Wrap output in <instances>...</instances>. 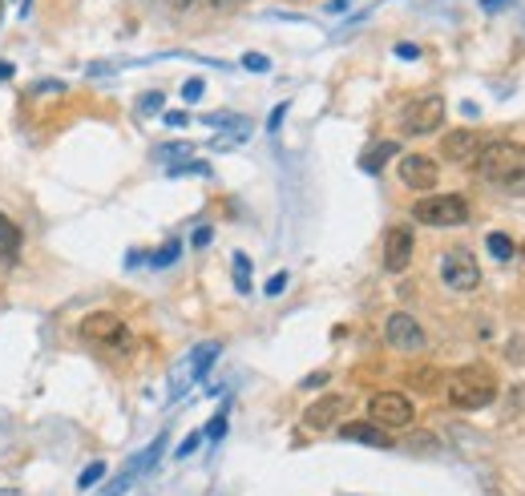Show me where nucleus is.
Masks as SVG:
<instances>
[{
	"instance_id": "1",
	"label": "nucleus",
	"mask_w": 525,
	"mask_h": 496,
	"mask_svg": "<svg viewBox=\"0 0 525 496\" xmlns=\"http://www.w3.org/2000/svg\"><path fill=\"white\" fill-rule=\"evenodd\" d=\"M445 396H449L453 407L477 412V407H489L497 399V376L485 363H464V368H457L445 379Z\"/></svg>"
},
{
	"instance_id": "2",
	"label": "nucleus",
	"mask_w": 525,
	"mask_h": 496,
	"mask_svg": "<svg viewBox=\"0 0 525 496\" xmlns=\"http://www.w3.org/2000/svg\"><path fill=\"white\" fill-rule=\"evenodd\" d=\"M473 170H477V178L489 182V186H513V182H525V145L521 142L481 145V154L473 158Z\"/></svg>"
},
{
	"instance_id": "3",
	"label": "nucleus",
	"mask_w": 525,
	"mask_h": 496,
	"mask_svg": "<svg viewBox=\"0 0 525 496\" xmlns=\"http://www.w3.org/2000/svg\"><path fill=\"white\" fill-rule=\"evenodd\" d=\"M412 219L420 226H464L469 222V198H461V194L420 198V202L412 206Z\"/></svg>"
},
{
	"instance_id": "4",
	"label": "nucleus",
	"mask_w": 525,
	"mask_h": 496,
	"mask_svg": "<svg viewBox=\"0 0 525 496\" xmlns=\"http://www.w3.org/2000/svg\"><path fill=\"white\" fill-rule=\"evenodd\" d=\"M412 416H417V407H412V399L404 391H376L368 399V420L376 428H408Z\"/></svg>"
},
{
	"instance_id": "5",
	"label": "nucleus",
	"mask_w": 525,
	"mask_h": 496,
	"mask_svg": "<svg viewBox=\"0 0 525 496\" xmlns=\"http://www.w3.org/2000/svg\"><path fill=\"white\" fill-rule=\"evenodd\" d=\"M400 126H404V134H412V137H425V134H436V129L445 126V101L436 98H420V101H412V106H404L400 113Z\"/></svg>"
},
{
	"instance_id": "6",
	"label": "nucleus",
	"mask_w": 525,
	"mask_h": 496,
	"mask_svg": "<svg viewBox=\"0 0 525 496\" xmlns=\"http://www.w3.org/2000/svg\"><path fill=\"white\" fill-rule=\"evenodd\" d=\"M441 283L449 291H477L481 286V267L469 250H449L441 258Z\"/></svg>"
},
{
	"instance_id": "7",
	"label": "nucleus",
	"mask_w": 525,
	"mask_h": 496,
	"mask_svg": "<svg viewBox=\"0 0 525 496\" xmlns=\"http://www.w3.org/2000/svg\"><path fill=\"white\" fill-rule=\"evenodd\" d=\"M396 173H400V182L408 190H417V194H425V190H436V182H441V170H436V162L425 158V154H404L400 165H396Z\"/></svg>"
},
{
	"instance_id": "8",
	"label": "nucleus",
	"mask_w": 525,
	"mask_h": 496,
	"mask_svg": "<svg viewBox=\"0 0 525 496\" xmlns=\"http://www.w3.org/2000/svg\"><path fill=\"white\" fill-rule=\"evenodd\" d=\"M384 339H389V347H396V351H420V347L428 343L425 327H420L412 315H404V311L389 315V323H384Z\"/></svg>"
},
{
	"instance_id": "9",
	"label": "nucleus",
	"mask_w": 525,
	"mask_h": 496,
	"mask_svg": "<svg viewBox=\"0 0 525 496\" xmlns=\"http://www.w3.org/2000/svg\"><path fill=\"white\" fill-rule=\"evenodd\" d=\"M412 230L408 226H392L389 234H384V271H392V275H400V271H408V263H412Z\"/></svg>"
},
{
	"instance_id": "10",
	"label": "nucleus",
	"mask_w": 525,
	"mask_h": 496,
	"mask_svg": "<svg viewBox=\"0 0 525 496\" xmlns=\"http://www.w3.org/2000/svg\"><path fill=\"white\" fill-rule=\"evenodd\" d=\"M343 412H348V399H343V396H320V399H315V404L304 412V428L323 432V428H332V424H340Z\"/></svg>"
},
{
	"instance_id": "11",
	"label": "nucleus",
	"mask_w": 525,
	"mask_h": 496,
	"mask_svg": "<svg viewBox=\"0 0 525 496\" xmlns=\"http://www.w3.org/2000/svg\"><path fill=\"white\" fill-rule=\"evenodd\" d=\"M441 154L449 162H457V165L473 162L481 154V134H473V129H453V134L441 142Z\"/></svg>"
},
{
	"instance_id": "12",
	"label": "nucleus",
	"mask_w": 525,
	"mask_h": 496,
	"mask_svg": "<svg viewBox=\"0 0 525 496\" xmlns=\"http://www.w3.org/2000/svg\"><path fill=\"white\" fill-rule=\"evenodd\" d=\"M126 323L114 315V311H93V315H85L81 319V327H77V335L81 339H89V343H106L114 331H122Z\"/></svg>"
},
{
	"instance_id": "13",
	"label": "nucleus",
	"mask_w": 525,
	"mask_h": 496,
	"mask_svg": "<svg viewBox=\"0 0 525 496\" xmlns=\"http://www.w3.org/2000/svg\"><path fill=\"white\" fill-rule=\"evenodd\" d=\"M340 436L343 440H352V444H372V448H392V436L389 432H380L372 420L368 424H360V420H352V424H340Z\"/></svg>"
},
{
	"instance_id": "14",
	"label": "nucleus",
	"mask_w": 525,
	"mask_h": 496,
	"mask_svg": "<svg viewBox=\"0 0 525 496\" xmlns=\"http://www.w3.org/2000/svg\"><path fill=\"white\" fill-rule=\"evenodd\" d=\"M396 154H400V145H396V142H376L372 150H364V158H360V170H364V173H380L384 162L396 158Z\"/></svg>"
},
{
	"instance_id": "15",
	"label": "nucleus",
	"mask_w": 525,
	"mask_h": 496,
	"mask_svg": "<svg viewBox=\"0 0 525 496\" xmlns=\"http://www.w3.org/2000/svg\"><path fill=\"white\" fill-rule=\"evenodd\" d=\"M219 351H222L219 343H198V347H194V351H191V384H194V379H202L206 371H211V363L219 360Z\"/></svg>"
},
{
	"instance_id": "16",
	"label": "nucleus",
	"mask_w": 525,
	"mask_h": 496,
	"mask_svg": "<svg viewBox=\"0 0 525 496\" xmlns=\"http://www.w3.org/2000/svg\"><path fill=\"white\" fill-rule=\"evenodd\" d=\"M16 250H21V230L0 214V258H13Z\"/></svg>"
},
{
	"instance_id": "17",
	"label": "nucleus",
	"mask_w": 525,
	"mask_h": 496,
	"mask_svg": "<svg viewBox=\"0 0 525 496\" xmlns=\"http://www.w3.org/2000/svg\"><path fill=\"white\" fill-rule=\"evenodd\" d=\"M485 247H489V255H493L497 263H510V258H513V239H510V234H502V230L489 234Z\"/></svg>"
},
{
	"instance_id": "18",
	"label": "nucleus",
	"mask_w": 525,
	"mask_h": 496,
	"mask_svg": "<svg viewBox=\"0 0 525 496\" xmlns=\"http://www.w3.org/2000/svg\"><path fill=\"white\" fill-rule=\"evenodd\" d=\"M178 255H183V242H178V239H170L166 247H162V250H154V255H150V267H154V271H162V267L178 263Z\"/></svg>"
},
{
	"instance_id": "19",
	"label": "nucleus",
	"mask_w": 525,
	"mask_h": 496,
	"mask_svg": "<svg viewBox=\"0 0 525 496\" xmlns=\"http://www.w3.org/2000/svg\"><path fill=\"white\" fill-rule=\"evenodd\" d=\"M230 263H235V286L239 291H251V258L243 255V250H235V258H230Z\"/></svg>"
},
{
	"instance_id": "20",
	"label": "nucleus",
	"mask_w": 525,
	"mask_h": 496,
	"mask_svg": "<svg viewBox=\"0 0 525 496\" xmlns=\"http://www.w3.org/2000/svg\"><path fill=\"white\" fill-rule=\"evenodd\" d=\"M106 351H114V355H126V351H134V335H130V327H122V331H114V335L106 339Z\"/></svg>"
},
{
	"instance_id": "21",
	"label": "nucleus",
	"mask_w": 525,
	"mask_h": 496,
	"mask_svg": "<svg viewBox=\"0 0 525 496\" xmlns=\"http://www.w3.org/2000/svg\"><path fill=\"white\" fill-rule=\"evenodd\" d=\"M202 173H211L206 162H174L170 165V178H202Z\"/></svg>"
},
{
	"instance_id": "22",
	"label": "nucleus",
	"mask_w": 525,
	"mask_h": 496,
	"mask_svg": "<svg viewBox=\"0 0 525 496\" xmlns=\"http://www.w3.org/2000/svg\"><path fill=\"white\" fill-rule=\"evenodd\" d=\"M408 384L420 388V391H433L436 384H441V371H436V368H420V371H412V376H408Z\"/></svg>"
},
{
	"instance_id": "23",
	"label": "nucleus",
	"mask_w": 525,
	"mask_h": 496,
	"mask_svg": "<svg viewBox=\"0 0 525 496\" xmlns=\"http://www.w3.org/2000/svg\"><path fill=\"white\" fill-rule=\"evenodd\" d=\"M101 476H106V464H101V460H93V464L85 468L81 476H77V489H81V492H85V489H93V484H98Z\"/></svg>"
},
{
	"instance_id": "24",
	"label": "nucleus",
	"mask_w": 525,
	"mask_h": 496,
	"mask_svg": "<svg viewBox=\"0 0 525 496\" xmlns=\"http://www.w3.org/2000/svg\"><path fill=\"white\" fill-rule=\"evenodd\" d=\"M202 436H206V440H222V436H227V407H222V412L214 416L211 424H206V428H202Z\"/></svg>"
},
{
	"instance_id": "25",
	"label": "nucleus",
	"mask_w": 525,
	"mask_h": 496,
	"mask_svg": "<svg viewBox=\"0 0 525 496\" xmlns=\"http://www.w3.org/2000/svg\"><path fill=\"white\" fill-rule=\"evenodd\" d=\"M162 106H166V98H162L158 89H150V93H142V98H137V109H142V113H158Z\"/></svg>"
},
{
	"instance_id": "26",
	"label": "nucleus",
	"mask_w": 525,
	"mask_h": 496,
	"mask_svg": "<svg viewBox=\"0 0 525 496\" xmlns=\"http://www.w3.org/2000/svg\"><path fill=\"white\" fill-rule=\"evenodd\" d=\"M158 158H162V162H178V158H191V145H186V142H178V145H162V150H158Z\"/></svg>"
},
{
	"instance_id": "27",
	"label": "nucleus",
	"mask_w": 525,
	"mask_h": 496,
	"mask_svg": "<svg viewBox=\"0 0 525 496\" xmlns=\"http://www.w3.org/2000/svg\"><path fill=\"white\" fill-rule=\"evenodd\" d=\"M243 69H251V73H271V61H267L263 53H247L243 57Z\"/></svg>"
},
{
	"instance_id": "28",
	"label": "nucleus",
	"mask_w": 525,
	"mask_h": 496,
	"mask_svg": "<svg viewBox=\"0 0 525 496\" xmlns=\"http://www.w3.org/2000/svg\"><path fill=\"white\" fill-rule=\"evenodd\" d=\"M287 101H279V106L271 109V117H267V129H271V134H279V126H283V117H287Z\"/></svg>"
},
{
	"instance_id": "29",
	"label": "nucleus",
	"mask_w": 525,
	"mask_h": 496,
	"mask_svg": "<svg viewBox=\"0 0 525 496\" xmlns=\"http://www.w3.org/2000/svg\"><path fill=\"white\" fill-rule=\"evenodd\" d=\"M202 89H206L202 77H191V81L183 85V101H198V98H202Z\"/></svg>"
},
{
	"instance_id": "30",
	"label": "nucleus",
	"mask_w": 525,
	"mask_h": 496,
	"mask_svg": "<svg viewBox=\"0 0 525 496\" xmlns=\"http://www.w3.org/2000/svg\"><path fill=\"white\" fill-rule=\"evenodd\" d=\"M283 286H287V271H279V275H271V278H267L263 295H271V299H275V295H283Z\"/></svg>"
},
{
	"instance_id": "31",
	"label": "nucleus",
	"mask_w": 525,
	"mask_h": 496,
	"mask_svg": "<svg viewBox=\"0 0 525 496\" xmlns=\"http://www.w3.org/2000/svg\"><path fill=\"white\" fill-rule=\"evenodd\" d=\"M198 444H202V432H194V436H186L183 444H178V460H186V456H191V452L198 448Z\"/></svg>"
},
{
	"instance_id": "32",
	"label": "nucleus",
	"mask_w": 525,
	"mask_h": 496,
	"mask_svg": "<svg viewBox=\"0 0 525 496\" xmlns=\"http://www.w3.org/2000/svg\"><path fill=\"white\" fill-rule=\"evenodd\" d=\"M396 57H400V61H417L420 57V45H412V41H400V45H396Z\"/></svg>"
},
{
	"instance_id": "33",
	"label": "nucleus",
	"mask_w": 525,
	"mask_h": 496,
	"mask_svg": "<svg viewBox=\"0 0 525 496\" xmlns=\"http://www.w3.org/2000/svg\"><path fill=\"white\" fill-rule=\"evenodd\" d=\"M211 239H214V230H211V226H198V230L191 234V242H194L198 250H202V247H211Z\"/></svg>"
},
{
	"instance_id": "34",
	"label": "nucleus",
	"mask_w": 525,
	"mask_h": 496,
	"mask_svg": "<svg viewBox=\"0 0 525 496\" xmlns=\"http://www.w3.org/2000/svg\"><path fill=\"white\" fill-rule=\"evenodd\" d=\"M186 121H191V113H183V109H174V113H166V126L170 129H183Z\"/></svg>"
},
{
	"instance_id": "35",
	"label": "nucleus",
	"mask_w": 525,
	"mask_h": 496,
	"mask_svg": "<svg viewBox=\"0 0 525 496\" xmlns=\"http://www.w3.org/2000/svg\"><path fill=\"white\" fill-rule=\"evenodd\" d=\"M510 412H525V388L510 391Z\"/></svg>"
},
{
	"instance_id": "36",
	"label": "nucleus",
	"mask_w": 525,
	"mask_h": 496,
	"mask_svg": "<svg viewBox=\"0 0 525 496\" xmlns=\"http://www.w3.org/2000/svg\"><path fill=\"white\" fill-rule=\"evenodd\" d=\"M323 384H328V371H315V376L304 379V388H323Z\"/></svg>"
},
{
	"instance_id": "37",
	"label": "nucleus",
	"mask_w": 525,
	"mask_h": 496,
	"mask_svg": "<svg viewBox=\"0 0 525 496\" xmlns=\"http://www.w3.org/2000/svg\"><path fill=\"white\" fill-rule=\"evenodd\" d=\"M243 0H211V8H219V13H230V8H239Z\"/></svg>"
},
{
	"instance_id": "38",
	"label": "nucleus",
	"mask_w": 525,
	"mask_h": 496,
	"mask_svg": "<svg viewBox=\"0 0 525 496\" xmlns=\"http://www.w3.org/2000/svg\"><path fill=\"white\" fill-rule=\"evenodd\" d=\"M166 5H170V8H178V13H186V8H194L198 0H166Z\"/></svg>"
},
{
	"instance_id": "39",
	"label": "nucleus",
	"mask_w": 525,
	"mask_h": 496,
	"mask_svg": "<svg viewBox=\"0 0 525 496\" xmlns=\"http://www.w3.org/2000/svg\"><path fill=\"white\" fill-rule=\"evenodd\" d=\"M461 113H464V117H477V101H461Z\"/></svg>"
},
{
	"instance_id": "40",
	"label": "nucleus",
	"mask_w": 525,
	"mask_h": 496,
	"mask_svg": "<svg viewBox=\"0 0 525 496\" xmlns=\"http://www.w3.org/2000/svg\"><path fill=\"white\" fill-rule=\"evenodd\" d=\"M8 77H16V69L8 61H0V81H8Z\"/></svg>"
},
{
	"instance_id": "41",
	"label": "nucleus",
	"mask_w": 525,
	"mask_h": 496,
	"mask_svg": "<svg viewBox=\"0 0 525 496\" xmlns=\"http://www.w3.org/2000/svg\"><path fill=\"white\" fill-rule=\"evenodd\" d=\"M497 5H502V0H481V8H485V13H493Z\"/></svg>"
},
{
	"instance_id": "42",
	"label": "nucleus",
	"mask_w": 525,
	"mask_h": 496,
	"mask_svg": "<svg viewBox=\"0 0 525 496\" xmlns=\"http://www.w3.org/2000/svg\"><path fill=\"white\" fill-rule=\"evenodd\" d=\"M343 5H348V0H332V13H340V8H343Z\"/></svg>"
}]
</instances>
